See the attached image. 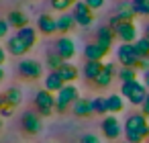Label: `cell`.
<instances>
[{
  "label": "cell",
  "mask_w": 149,
  "mask_h": 143,
  "mask_svg": "<svg viewBox=\"0 0 149 143\" xmlns=\"http://www.w3.org/2000/svg\"><path fill=\"white\" fill-rule=\"evenodd\" d=\"M55 51L65 59V61H72L74 57H76V43H74V39H70V37H59L57 41H55Z\"/></svg>",
  "instance_id": "7c38bea8"
},
{
  "label": "cell",
  "mask_w": 149,
  "mask_h": 143,
  "mask_svg": "<svg viewBox=\"0 0 149 143\" xmlns=\"http://www.w3.org/2000/svg\"><path fill=\"white\" fill-rule=\"evenodd\" d=\"M4 76H6V72H4V68H2V66H0V82L4 80Z\"/></svg>",
  "instance_id": "f35d334b"
},
{
  "label": "cell",
  "mask_w": 149,
  "mask_h": 143,
  "mask_svg": "<svg viewBox=\"0 0 149 143\" xmlns=\"http://www.w3.org/2000/svg\"><path fill=\"white\" fill-rule=\"evenodd\" d=\"M116 59H118V63L123 68H135V70H137V66L141 61V57L137 55L133 43H120L118 49H116Z\"/></svg>",
  "instance_id": "8992f818"
},
{
  "label": "cell",
  "mask_w": 149,
  "mask_h": 143,
  "mask_svg": "<svg viewBox=\"0 0 149 143\" xmlns=\"http://www.w3.org/2000/svg\"><path fill=\"white\" fill-rule=\"evenodd\" d=\"M49 4H51V8L55 10V13H68L70 8H74V0H49Z\"/></svg>",
  "instance_id": "83f0119b"
},
{
  "label": "cell",
  "mask_w": 149,
  "mask_h": 143,
  "mask_svg": "<svg viewBox=\"0 0 149 143\" xmlns=\"http://www.w3.org/2000/svg\"><path fill=\"white\" fill-rule=\"evenodd\" d=\"M8 29H10L8 21H4V19H0V39H4V37L8 35Z\"/></svg>",
  "instance_id": "836d02e7"
},
{
  "label": "cell",
  "mask_w": 149,
  "mask_h": 143,
  "mask_svg": "<svg viewBox=\"0 0 149 143\" xmlns=\"http://www.w3.org/2000/svg\"><path fill=\"white\" fill-rule=\"evenodd\" d=\"M100 131H102V135L106 137V139H118L120 137V133H123V125H120V121L114 116V114H110V116H104L102 119V123H100Z\"/></svg>",
  "instance_id": "8fae6325"
},
{
  "label": "cell",
  "mask_w": 149,
  "mask_h": 143,
  "mask_svg": "<svg viewBox=\"0 0 149 143\" xmlns=\"http://www.w3.org/2000/svg\"><path fill=\"white\" fill-rule=\"evenodd\" d=\"M72 15H74V19H76V23L80 27H90L94 23V10L84 2V0H78V2L74 4Z\"/></svg>",
  "instance_id": "30bf717a"
},
{
  "label": "cell",
  "mask_w": 149,
  "mask_h": 143,
  "mask_svg": "<svg viewBox=\"0 0 149 143\" xmlns=\"http://www.w3.org/2000/svg\"><path fill=\"white\" fill-rule=\"evenodd\" d=\"M35 110L41 114V116H51L53 112H55V104H57V98L53 96V92H49V90H39L37 94H35Z\"/></svg>",
  "instance_id": "5b68a950"
},
{
  "label": "cell",
  "mask_w": 149,
  "mask_h": 143,
  "mask_svg": "<svg viewBox=\"0 0 149 143\" xmlns=\"http://www.w3.org/2000/svg\"><path fill=\"white\" fill-rule=\"evenodd\" d=\"M106 102H108V114H118L125 110V96L123 94H110V96H106Z\"/></svg>",
  "instance_id": "d4e9b609"
},
{
  "label": "cell",
  "mask_w": 149,
  "mask_h": 143,
  "mask_svg": "<svg viewBox=\"0 0 149 143\" xmlns=\"http://www.w3.org/2000/svg\"><path fill=\"white\" fill-rule=\"evenodd\" d=\"M2 98H4V102H6V104H10V106L19 108V106L23 104V90H21V88H17V86H10V88L2 94Z\"/></svg>",
  "instance_id": "603a6c76"
},
{
  "label": "cell",
  "mask_w": 149,
  "mask_h": 143,
  "mask_svg": "<svg viewBox=\"0 0 149 143\" xmlns=\"http://www.w3.org/2000/svg\"><path fill=\"white\" fill-rule=\"evenodd\" d=\"M76 25H78V23H76V19H74L72 13H61V15L57 17V33H61V35L72 33Z\"/></svg>",
  "instance_id": "d6986e66"
},
{
  "label": "cell",
  "mask_w": 149,
  "mask_h": 143,
  "mask_svg": "<svg viewBox=\"0 0 149 143\" xmlns=\"http://www.w3.org/2000/svg\"><path fill=\"white\" fill-rule=\"evenodd\" d=\"M21 127H23V131L25 133H29V135H39L41 131H43V116L35 110H27L23 116H21Z\"/></svg>",
  "instance_id": "9c48e42d"
},
{
  "label": "cell",
  "mask_w": 149,
  "mask_h": 143,
  "mask_svg": "<svg viewBox=\"0 0 149 143\" xmlns=\"http://www.w3.org/2000/svg\"><path fill=\"white\" fill-rule=\"evenodd\" d=\"M17 68H19L21 78H25V80H39V78H43V72H45L43 63L37 59H23Z\"/></svg>",
  "instance_id": "ba28073f"
},
{
  "label": "cell",
  "mask_w": 149,
  "mask_h": 143,
  "mask_svg": "<svg viewBox=\"0 0 149 143\" xmlns=\"http://www.w3.org/2000/svg\"><path fill=\"white\" fill-rule=\"evenodd\" d=\"M37 39H39V31L35 27H25L21 31H17L13 37H8L6 41V51L15 57H21L25 55L27 51H31L35 45H37Z\"/></svg>",
  "instance_id": "6da1fadb"
},
{
  "label": "cell",
  "mask_w": 149,
  "mask_h": 143,
  "mask_svg": "<svg viewBox=\"0 0 149 143\" xmlns=\"http://www.w3.org/2000/svg\"><path fill=\"white\" fill-rule=\"evenodd\" d=\"M65 63V59L57 53V51H51V53H47V59H45V68H49L51 72H57L61 66Z\"/></svg>",
  "instance_id": "484cf974"
},
{
  "label": "cell",
  "mask_w": 149,
  "mask_h": 143,
  "mask_svg": "<svg viewBox=\"0 0 149 143\" xmlns=\"http://www.w3.org/2000/svg\"><path fill=\"white\" fill-rule=\"evenodd\" d=\"M106 55H108V51L102 49L96 41H94V43H88V45L84 47V57H86V61H102Z\"/></svg>",
  "instance_id": "e0dca14e"
},
{
  "label": "cell",
  "mask_w": 149,
  "mask_h": 143,
  "mask_svg": "<svg viewBox=\"0 0 149 143\" xmlns=\"http://www.w3.org/2000/svg\"><path fill=\"white\" fill-rule=\"evenodd\" d=\"M0 104H2V94H0Z\"/></svg>",
  "instance_id": "b9f144b4"
},
{
  "label": "cell",
  "mask_w": 149,
  "mask_h": 143,
  "mask_svg": "<svg viewBox=\"0 0 149 143\" xmlns=\"http://www.w3.org/2000/svg\"><path fill=\"white\" fill-rule=\"evenodd\" d=\"M116 17H118L120 21H135V19H137V13H135L133 2H118V6H116Z\"/></svg>",
  "instance_id": "cb8c5ba5"
},
{
  "label": "cell",
  "mask_w": 149,
  "mask_h": 143,
  "mask_svg": "<svg viewBox=\"0 0 149 143\" xmlns=\"http://www.w3.org/2000/svg\"><path fill=\"white\" fill-rule=\"evenodd\" d=\"M57 74L63 78V82H65V84H72V82H76V80H78L80 70H78V66H74L72 61H65V63L57 70Z\"/></svg>",
  "instance_id": "44dd1931"
},
{
  "label": "cell",
  "mask_w": 149,
  "mask_h": 143,
  "mask_svg": "<svg viewBox=\"0 0 149 143\" xmlns=\"http://www.w3.org/2000/svg\"><path fill=\"white\" fill-rule=\"evenodd\" d=\"M145 143H149V139H147V141H145Z\"/></svg>",
  "instance_id": "7bdbcfd3"
},
{
  "label": "cell",
  "mask_w": 149,
  "mask_h": 143,
  "mask_svg": "<svg viewBox=\"0 0 149 143\" xmlns=\"http://www.w3.org/2000/svg\"><path fill=\"white\" fill-rule=\"evenodd\" d=\"M6 21H8V25H10V27H15L17 31H21V29L29 27V17H27V13H25V10H19V8L10 10V13L6 15Z\"/></svg>",
  "instance_id": "2e32d148"
},
{
  "label": "cell",
  "mask_w": 149,
  "mask_h": 143,
  "mask_svg": "<svg viewBox=\"0 0 149 143\" xmlns=\"http://www.w3.org/2000/svg\"><path fill=\"white\" fill-rule=\"evenodd\" d=\"M143 37H147V39H149V23L145 25V35H143Z\"/></svg>",
  "instance_id": "ab89813d"
},
{
  "label": "cell",
  "mask_w": 149,
  "mask_h": 143,
  "mask_svg": "<svg viewBox=\"0 0 149 143\" xmlns=\"http://www.w3.org/2000/svg\"><path fill=\"white\" fill-rule=\"evenodd\" d=\"M84 2H86L92 10H100V8L104 6V0H84Z\"/></svg>",
  "instance_id": "e575fe53"
},
{
  "label": "cell",
  "mask_w": 149,
  "mask_h": 143,
  "mask_svg": "<svg viewBox=\"0 0 149 143\" xmlns=\"http://www.w3.org/2000/svg\"><path fill=\"white\" fill-rule=\"evenodd\" d=\"M116 39H120V43H135L139 39V29L135 25V21H120L114 29Z\"/></svg>",
  "instance_id": "52a82bcc"
},
{
  "label": "cell",
  "mask_w": 149,
  "mask_h": 143,
  "mask_svg": "<svg viewBox=\"0 0 149 143\" xmlns=\"http://www.w3.org/2000/svg\"><path fill=\"white\" fill-rule=\"evenodd\" d=\"M120 94L125 96V100H129L133 106H143L147 94H149V88L139 82V80H133V82H125L120 84Z\"/></svg>",
  "instance_id": "3957f363"
},
{
  "label": "cell",
  "mask_w": 149,
  "mask_h": 143,
  "mask_svg": "<svg viewBox=\"0 0 149 143\" xmlns=\"http://www.w3.org/2000/svg\"><path fill=\"white\" fill-rule=\"evenodd\" d=\"M45 90H49V92H53V94H57L63 86H65V82H63V78L57 74V72H49L47 76H45Z\"/></svg>",
  "instance_id": "7402d4cb"
},
{
  "label": "cell",
  "mask_w": 149,
  "mask_h": 143,
  "mask_svg": "<svg viewBox=\"0 0 149 143\" xmlns=\"http://www.w3.org/2000/svg\"><path fill=\"white\" fill-rule=\"evenodd\" d=\"M37 31L41 35H53V33H57V17H53L49 13L39 15V19H37Z\"/></svg>",
  "instance_id": "4fadbf2b"
},
{
  "label": "cell",
  "mask_w": 149,
  "mask_h": 143,
  "mask_svg": "<svg viewBox=\"0 0 149 143\" xmlns=\"http://www.w3.org/2000/svg\"><path fill=\"white\" fill-rule=\"evenodd\" d=\"M102 68H104L102 61H86L84 68H82V74H84V78H86L88 82H96V78L100 76Z\"/></svg>",
  "instance_id": "ffe728a7"
},
{
  "label": "cell",
  "mask_w": 149,
  "mask_h": 143,
  "mask_svg": "<svg viewBox=\"0 0 149 143\" xmlns=\"http://www.w3.org/2000/svg\"><path fill=\"white\" fill-rule=\"evenodd\" d=\"M125 143H129V141H125Z\"/></svg>",
  "instance_id": "ee69618b"
},
{
  "label": "cell",
  "mask_w": 149,
  "mask_h": 143,
  "mask_svg": "<svg viewBox=\"0 0 149 143\" xmlns=\"http://www.w3.org/2000/svg\"><path fill=\"white\" fill-rule=\"evenodd\" d=\"M4 61H6V49L0 47V66H4Z\"/></svg>",
  "instance_id": "8d00e7d4"
},
{
  "label": "cell",
  "mask_w": 149,
  "mask_h": 143,
  "mask_svg": "<svg viewBox=\"0 0 149 143\" xmlns=\"http://www.w3.org/2000/svg\"><path fill=\"white\" fill-rule=\"evenodd\" d=\"M137 17H149V0H131Z\"/></svg>",
  "instance_id": "4dcf8cb0"
},
{
  "label": "cell",
  "mask_w": 149,
  "mask_h": 143,
  "mask_svg": "<svg viewBox=\"0 0 149 143\" xmlns=\"http://www.w3.org/2000/svg\"><path fill=\"white\" fill-rule=\"evenodd\" d=\"M92 110L96 114H108V102L104 96H96L92 98Z\"/></svg>",
  "instance_id": "f546056e"
},
{
  "label": "cell",
  "mask_w": 149,
  "mask_h": 143,
  "mask_svg": "<svg viewBox=\"0 0 149 143\" xmlns=\"http://www.w3.org/2000/svg\"><path fill=\"white\" fill-rule=\"evenodd\" d=\"M116 78L120 80V84L133 82V80H137V70H135V68H120V70L116 72Z\"/></svg>",
  "instance_id": "f1b7e54d"
},
{
  "label": "cell",
  "mask_w": 149,
  "mask_h": 143,
  "mask_svg": "<svg viewBox=\"0 0 149 143\" xmlns=\"http://www.w3.org/2000/svg\"><path fill=\"white\" fill-rule=\"evenodd\" d=\"M55 98H57L55 112H57V114H65V112L74 106V102L80 98V90H78L76 84H65V86L55 94Z\"/></svg>",
  "instance_id": "277c9868"
},
{
  "label": "cell",
  "mask_w": 149,
  "mask_h": 143,
  "mask_svg": "<svg viewBox=\"0 0 149 143\" xmlns=\"http://www.w3.org/2000/svg\"><path fill=\"white\" fill-rule=\"evenodd\" d=\"M143 84L149 88V72H143Z\"/></svg>",
  "instance_id": "74e56055"
},
{
  "label": "cell",
  "mask_w": 149,
  "mask_h": 143,
  "mask_svg": "<svg viewBox=\"0 0 149 143\" xmlns=\"http://www.w3.org/2000/svg\"><path fill=\"white\" fill-rule=\"evenodd\" d=\"M149 139V121L143 112H133L125 121V141L129 143H145Z\"/></svg>",
  "instance_id": "7a4b0ae2"
},
{
  "label": "cell",
  "mask_w": 149,
  "mask_h": 143,
  "mask_svg": "<svg viewBox=\"0 0 149 143\" xmlns=\"http://www.w3.org/2000/svg\"><path fill=\"white\" fill-rule=\"evenodd\" d=\"M72 112H74V116H80V119L92 116V114H94V110H92V100H88V98H78V100L74 102V106H72Z\"/></svg>",
  "instance_id": "ac0fdd59"
},
{
  "label": "cell",
  "mask_w": 149,
  "mask_h": 143,
  "mask_svg": "<svg viewBox=\"0 0 149 143\" xmlns=\"http://www.w3.org/2000/svg\"><path fill=\"white\" fill-rule=\"evenodd\" d=\"M80 143H100V139H98V135H94V133H86V135L80 139Z\"/></svg>",
  "instance_id": "d6a6232c"
},
{
  "label": "cell",
  "mask_w": 149,
  "mask_h": 143,
  "mask_svg": "<svg viewBox=\"0 0 149 143\" xmlns=\"http://www.w3.org/2000/svg\"><path fill=\"white\" fill-rule=\"evenodd\" d=\"M114 78H116V66L114 63H104V68H102V72H100V76L96 78L94 84L98 88H108Z\"/></svg>",
  "instance_id": "9a60e30c"
},
{
  "label": "cell",
  "mask_w": 149,
  "mask_h": 143,
  "mask_svg": "<svg viewBox=\"0 0 149 143\" xmlns=\"http://www.w3.org/2000/svg\"><path fill=\"white\" fill-rule=\"evenodd\" d=\"M133 47H135V51H137L139 57H149V39L147 37H139L133 43Z\"/></svg>",
  "instance_id": "4316f807"
},
{
  "label": "cell",
  "mask_w": 149,
  "mask_h": 143,
  "mask_svg": "<svg viewBox=\"0 0 149 143\" xmlns=\"http://www.w3.org/2000/svg\"><path fill=\"white\" fill-rule=\"evenodd\" d=\"M141 112L149 119V94H147V98H145V102H143V106H141Z\"/></svg>",
  "instance_id": "d590c367"
},
{
  "label": "cell",
  "mask_w": 149,
  "mask_h": 143,
  "mask_svg": "<svg viewBox=\"0 0 149 143\" xmlns=\"http://www.w3.org/2000/svg\"><path fill=\"white\" fill-rule=\"evenodd\" d=\"M114 39H116V35H114V31H112L108 25L96 29V43H98L102 49H106L108 53H110V49H112V41H114Z\"/></svg>",
  "instance_id": "5bb4252c"
},
{
  "label": "cell",
  "mask_w": 149,
  "mask_h": 143,
  "mask_svg": "<svg viewBox=\"0 0 149 143\" xmlns=\"http://www.w3.org/2000/svg\"><path fill=\"white\" fill-rule=\"evenodd\" d=\"M13 112H15V106L6 104V102H4V98H2V104H0V114H2V116L6 119V116H10Z\"/></svg>",
  "instance_id": "1f68e13d"
},
{
  "label": "cell",
  "mask_w": 149,
  "mask_h": 143,
  "mask_svg": "<svg viewBox=\"0 0 149 143\" xmlns=\"http://www.w3.org/2000/svg\"><path fill=\"white\" fill-rule=\"evenodd\" d=\"M2 125H4V116L0 114V131H2Z\"/></svg>",
  "instance_id": "60d3db41"
}]
</instances>
